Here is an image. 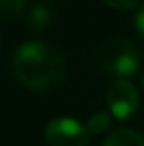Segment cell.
I'll list each match as a JSON object with an SVG mask.
<instances>
[{
  "mask_svg": "<svg viewBox=\"0 0 144 146\" xmlns=\"http://www.w3.org/2000/svg\"><path fill=\"white\" fill-rule=\"evenodd\" d=\"M108 126H110V115H108L105 110L95 112V114L88 119V122H87L88 133H93V134H100V133L107 131Z\"/></svg>",
  "mask_w": 144,
  "mask_h": 146,
  "instance_id": "cell-7",
  "label": "cell"
},
{
  "mask_svg": "<svg viewBox=\"0 0 144 146\" xmlns=\"http://www.w3.org/2000/svg\"><path fill=\"white\" fill-rule=\"evenodd\" d=\"M97 63L104 72L115 78L134 76L141 68L139 49L124 37H112L97 49Z\"/></svg>",
  "mask_w": 144,
  "mask_h": 146,
  "instance_id": "cell-2",
  "label": "cell"
},
{
  "mask_svg": "<svg viewBox=\"0 0 144 146\" xmlns=\"http://www.w3.org/2000/svg\"><path fill=\"white\" fill-rule=\"evenodd\" d=\"M141 82H143V88H144V75H143V80H141Z\"/></svg>",
  "mask_w": 144,
  "mask_h": 146,
  "instance_id": "cell-11",
  "label": "cell"
},
{
  "mask_svg": "<svg viewBox=\"0 0 144 146\" xmlns=\"http://www.w3.org/2000/svg\"><path fill=\"white\" fill-rule=\"evenodd\" d=\"M108 7L117 10H132L137 5V0H104Z\"/></svg>",
  "mask_w": 144,
  "mask_h": 146,
  "instance_id": "cell-9",
  "label": "cell"
},
{
  "mask_svg": "<svg viewBox=\"0 0 144 146\" xmlns=\"http://www.w3.org/2000/svg\"><path fill=\"white\" fill-rule=\"evenodd\" d=\"M134 26H136L137 33L141 34V37L144 39V3H143V5H139V9H137V12H136Z\"/></svg>",
  "mask_w": 144,
  "mask_h": 146,
  "instance_id": "cell-10",
  "label": "cell"
},
{
  "mask_svg": "<svg viewBox=\"0 0 144 146\" xmlns=\"http://www.w3.org/2000/svg\"><path fill=\"white\" fill-rule=\"evenodd\" d=\"M29 0H0V17H14L17 15Z\"/></svg>",
  "mask_w": 144,
  "mask_h": 146,
  "instance_id": "cell-8",
  "label": "cell"
},
{
  "mask_svg": "<svg viewBox=\"0 0 144 146\" xmlns=\"http://www.w3.org/2000/svg\"><path fill=\"white\" fill-rule=\"evenodd\" d=\"M14 70L26 87L42 92L58 85L65 78L66 61L56 46L42 41H31L17 49Z\"/></svg>",
  "mask_w": 144,
  "mask_h": 146,
  "instance_id": "cell-1",
  "label": "cell"
},
{
  "mask_svg": "<svg viewBox=\"0 0 144 146\" xmlns=\"http://www.w3.org/2000/svg\"><path fill=\"white\" fill-rule=\"evenodd\" d=\"M107 104L110 112L117 119H120V121L131 119L137 112V107H139L137 88L127 80H117L108 88Z\"/></svg>",
  "mask_w": 144,
  "mask_h": 146,
  "instance_id": "cell-4",
  "label": "cell"
},
{
  "mask_svg": "<svg viewBox=\"0 0 144 146\" xmlns=\"http://www.w3.org/2000/svg\"><path fill=\"white\" fill-rule=\"evenodd\" d=\"M88 129L71 117H58L48 122L46 139L51 146H87Z\"/></svg>",
  "mask_w": 144,
  "mask_h": 146,
  "instance_id": "cell-3",
  "label": "cell"
},
{
  "mask_svg": "<svg viewBox=\"0 0 144 146\" xmlns=\"http://www.w3.org/2000/svg\"><path fill=\"white\" fill-rule=\"evenodd\" d=\"M51 19H53V10L46 3H37V5H34L31 9V12H29L27 24H29L31 29L41 31V29H44V27L49 26Z\"/></svg>",
  "mask_w": 144,
  "mask_h": 146,
  "instance_id": "cell-6",
  "label": "cell"
},
{
  "mask_svg": "<svg viewBox=\"0 0 144 146\" xmlns=\"http://www.w3.org/2000/svg\"><path fill=\"white\" fill-rule=\"evenodd\" d=\"M104 146H144V139L137 131L122 127L110 133Z\"/></svg>",
  "mask_w": 144,
  "mask_h": 146,
  "instance_id": "cell-5",
  "label": "cell"
}]
</instances>
